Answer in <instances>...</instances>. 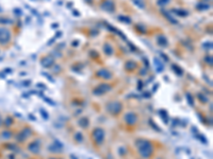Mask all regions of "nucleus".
Listing matches in <instances>:
<instances>
[{
    "label": "nucleus",
    "instance_id": "nucleus-1",
    "mask_svg": "<svg viewBox=\"0 0 213 159\" xmlns=\"http://www.w3.org/2000/svg\"><path fill=\"white\" fill-rule=\"evenodd\" d=\"M135 148L137 150L139 155L143 159H149L153 155V145L149 140L143 138H139L134 142Z\"/></svg>",
    "mask_w": 213,
    "mask_h": 159
},
{
    "label": "nucleus",
    "instance_id": "nucleus-2",
    "mask_svg": "<svg viewBox=\"0 0 213 159\" xmlns=\"http://www.w3.org/2000/svg\"><path fill=\"white\" fill-rule=\"evenodd\" d=\"M105 133L102 128L100 127H97L95 128L94 130L92 132V140L93 142L95 143V145H101L105 141Z\"/></svg>",
    "mask_w": 213,
    "mask_h": 159
},
{
    "label": "nucleus",
    "instance_id": "nucleus-3",
    "mask_svg": "<svg viewBox=\"0 0 213 159\" xmlns=\"http://www.w3.org/2000/svg\"><path fill=\"white\" fill-rule=\"evenodd\" d=\"M105 109H107V112H108L111 116H118L121 112V110H123V105H121V102L113 101V102H110V103L107 105Z\"/></svg>",
    "mask_w": 213,
    "mask_h": 159
},
{
    "label": "nucleus",
    "instance_id": "nucleus-4",
    "mask_svg": "<svg viewBox=\"0 0 213 159\" xmlns=\"http://www.w3.org/2000/svg\"><path fill=\"white\" fill-rule=\"evenodd\" d=\"M137 115L135 114V112H127V114H125V116H124V121H125V123L127 124L128 126H133L137 124Z\"/></svg>",
    "mask_w": 213,
    "mask_h": 159
},
{
    "label": "nucleus",
    "instance_id": "nucleus-5",
    "mask_svg": "<svg viewBox=\"0 0 213 159\" xmlns=\"http://www.w3.org/2000/svg\"><path fill=\"white\" fill-rule=\"evenodd\" d=\"M11 39V32L7 29V28H0V44L1 45H5L8 44Z\"/></svg>",
    "mask_w": 213,
    "mask_h": 159
},
{
    "label": "nucleus",
    "instance_id": "nucleus-6",
    "mask_svg": "<svg viewBox=\"0 0 213 159\" xmlns=\"http://www.w3.org/2000/svg\"><path fill=\"white\" fill-rule=\"evenodd\" d=\"M111 88H112L111 87V85L103 83V84H100V85L97 86V87L93 90V93H94L95 96H102V94H105L108 91H110Z\"/></svg>",
    "mask_w": 213,
    "mask_h": 159
},
{
    "label": "nucleus",
    "instance_id": "nucleus-7",
    "mask_svg": "<svg viewBox=\"0 0 213 159\" xmlns=\"http://www.w3.org/2000/svg\"><path fill=\"white\" fill-rule=\"evenodd\" d=\"M28 151L31 152L32 154H38L40 152V140H34L30 142L28 145Z\"/></svg>",
    "mask_w": 213,
    "mask_h": 159
},
{
    "label": "nucleus",
    "instance_id": "nucleus-8",
    "mask_svg": "<svg viewBox=\"0 0 213 159\" xmlns=\"http://www.w3.org/2000/svg\"><path fill=\"white\" fill-rule=\"evenodd\" d=\"M101 9H102L103 11L111 13V12H113L115 10L114 2H113L112 0H105V1H102V3H101Z\"/></svg>",
    "mask_w": 213,
    "mask_h": 159
},
{
    "label": "nucleus",
    "instance_id": "nucleus-9",
    "mask_svg": "<svg viewBox=\"0 0 213 159\" xmlns=\"http://www.w3.org/2000/svg\"><path fill=\"white\" fill-rule=\"evenodd\" d=\"M96 75L100 78H103V80H111L113 74L107 69H100L96 72Z\"/></svg>",
    "mask_w": 213,
    "mask_h": 159
},
{
    "label": "nucleus",
    "instance_id": "nucleus-10",
    "mask_svg": "<svg viewBox=\"0 0 213 159\" xmlns=\"http://www.w3.org/2000/svg\"><path fill=\"white\" fill-rule=\"evenodd\" d=\"M31 136V130L30 128H25L24 130H21V132L19 133V135L17 136V141L19 142H24L26 140V139L28 138V137Z\"/></svg>",
    "mask_w": 213,
    "mask_h": 159
},
{
    "label": "nucleus",
    "instance_id": "nucleus-11",
    "mask_svg": "<svg viewBox=\"0 0 213 159\" xmlns=\"http://www.w3.org/2000/svg\"><path fill=\"white\" fill-rule=\"evenodd\" d=\"M40 63H42V66H43V67L49 68V67H51V66L53 65L54 58L52 57L51 55H47V56H45V57H43V58H42Z\"/></svg>",
    "mask_w": 213,
    "mask_h": 159
},
{
    "label": "nucleus",
    "instance_id": "nucleus-12",
    "mask_svg": "<svg viewBox=\"0 0 213 159\" xmlns=\"http://www.w3.org/2000/svg\"><path fill=\"white\" fill-rule=\"evenodd\" d=\"M48 150H49L51 153H61L63 150V145L58 141V140H54L53 143H52L51 145H49Z\"/></svg>",
    "mask_w": 213,
    "mask_h": 159
},
{
    "label": "nucleus",
    "instance_id": "nucleus-13",
    "mask_svg": "<svg viewBox=\"0 0 213 159\" xmlns=\"http://www.w3.org/2000/svg\"><path fill=\"white\" fill-rule=\"evenodd\" d=\"M78 124H79V126H81L82 128H86L89 126V124H90V121H89V119L86 118V117H83V118H81L80 120H79Z\"/></svg>",
    "mask_w": 213,
    "mask_h": 159
},
{
    "label": "nucleus",
    "instance_id": "nucleus-14",
    "mask_svg": "<svg viewBox=\"0 0 213 159\" xmlns=\"http://www.w3.org/2000/svg\"><path fill=\"white\" fill-rule=\"evenodd\" d=\"M157 41L160 46H162V47H166V46H167V39H166V37H164L163 35L158 36Z\"/></svg>",
    "mask_w": 213,
    "mask_h": 159
},
{
    "label": "nucleus",
    "instance_id": "nucleus-15",
    "mask_svg": "<svg viewBox=\"0 0 213 159\" xmlns=\"http://www.w3.org/2000/svg\"><path fill=\"white\" fill-rule=\"evenodd\" d=\"M153 61H155V65H156V68H157L158 72H162V71H163V64H162L157 57H156Z\"/></svg>",
    "mask_w": 213,
    "mask_h": 159
},
{
    "label": "nucleus",
    "instance_id": "nucleus-16",
    "mask_svg": "<svg viewBox=\"0 0 213 159\" xmlns=\"http://www.w3.org/2000/svg\"><path fill=\"white\" fill-rule=\"evenodd\" d=\"M74 139H75V141H76V142H78V143H81V142H83V135L81 134V132L76 133V134H75Z\"/></svg>",
    "mask_w": 213,
    "mask_h": 159
},
{
    "label": "nucleus",
    "instance_id": "nucleus-17",
    "mask_svg": "<svg viewBox=\"0 0 213 159\" xmlns=\"http://www.w3.org/2000/svg\"><path fill=\"white\" fill-rule=\"evenodd\" d=\"M125 68L127 70H133L137 68V64H135L134 62H127L125 65Z\"/></svg>",
    "mask_w": 213,
    "mask_h": 159
},
{
    "label": "nucleus",
    "instance_id": "nucleus-18",
    "mask_svg": "<svg viewBox=\"0 0 213 159\" xmlns=\"http://www.w3.org/2000/svg\"><path fill=\"white\" fill-rule=\"evenodd\" d=\"M103 50H105V54H108V55H112V53H113V48L111 47V45H109V44H105V47H103Z\"/></svg>",
    "mask_w": 213,
    "mask_h": 159
},
{
    "label": "nucleus",
    "instance_id": "nucleus-19",
    "mask_svg": "<svg viewBox=\"0 0 213 159\" xmlns=\"http://www.w3.org/2000/svg\"><path fill=\"white\" fill-rule=\"evenodd\" d=\"M173 13H176L177 15H179V16H186L188 15V13H186V11H182V10H174Z\"/></svg>",
    "mask_w": 213,
    "mask_h": 159
},
{
    "label": "nucleus",
    "instance_id": "nucleus-20",
    "mask_svg": "<svg viewBox=\"0 0 213 159\" xmlns=\"http://www.w3.org/2000/svg\"><path fill=\"white\" fill-rule=\"evenodd\" d=\"M173 69L175 70V72L178 74V75H181L182 73H183V71H182V69L181 68H179L177 65H173Z\"/></svg>",
    "mask_w": 213,
    "mask_h": 159
},
{
    "label": "nucleus",
    "instance_id": "nucleus-21",
    "mask_svg": "<svg viewBox=\"0 0 213 159\" xmlns=\"http://www.w3.org/2000/svg\"><path fill=\"white\" fill-rule=\"evenodd\" d=\"M198 99H199V101H202V103H207L208 102V98L202 93H198Z\"/></svg>",
    "mask_w": 213,
    "mask_h": 159
},
{
    "label": "nucleus",
    "instance_id": "nucleus-22",
    "mask_svg": "<svg viewBox=\"0 0 213 159\" xmlns=\"http://www.w3.org/2000/svg\"><path fill=\"white\" fill-rule=\"evenodd\" d=\"M132 1H133V2H134L135 5H137L139 8H142V9H144V7H145V5H144L143 0H132Z\"/></svg>",
    "mask_w": 213,
    "mask_h": 159
},
{
    "label": "nucleus",
    "instance_id": "nucleus-23",
    "mask_svg": "<svg viewBox=\"0 0 213 159\" xmlns=\"http://www.w3.org/2000/svg\"><path fill=\"white\" fill-rule=\"evenodd\" d=\"M118 19H119L121 21H124V23H131V21H130V18L125 17V16H119Z\"/></svg>",
    "mask_w": 213,
    "mask_h": 159
},
{
    "label": "nucleus",
    "instance_id": "nucleus-24",
    "mask_svg": "<svg viewBox=\"0 0 213 159\" xmlns=\"http://www.w3.org/2000/svg\"><path fill=\"white\" fill-rule=\"evenodd\" d=\"M163 14H164V15H165V16H166V17H167V18H168V19H169V21H170V23H177V21H176V19H174V18H173V17H172V16H170V15H169V14H168V13H165V12H164V11H163Z\"/></svg>",
    "mask_w": 213,
    "mask_h": 159
},
{
    "label": "nucleus",
    "instance_id": "nucleus-25",
    "mask_svg": "<svg viewBox=\"0 0 213 159\" xmlns=\"http://www.w3.org/2000/svg\"><path fill=\"white\" fill-rule=\"evenodd\" d=\"M186 99H188L189 104H190L191 106H193V105H194V101H193V98H192V96H191V94H190V93H188V94H186Z\"/></svg>",
    "mask_w": 213,
    "mask_h": 159
},
{
    "label": "nucleus",
    "instance_id": "nucleus-26",
    "mask_svg": "<svg viewBox=\"0 0 213 159\" xmlns=\"http://www.w3.org/2000/svg\"><path fill=\"white\" fill-rule=\"evenodd\" d=\"M197 8L198 10H205V9H209V5H202V3H199V5H197Z\"/></svg>",
    "mask_w": 213,
    "mask_h": 159
},
{
    "label": "nucleus",
    "instance_id": "nucleus-27",
    "mask_svg": "<svg viewBox=\"0 0 213 159\" xmlns=\"http://www.w3.org/2000/svg\"><path fill=\"white\" fill-rule=\"evenodd\" d=\"M2 136H3V138H5V139H9L10 137L12 136V133L8 132V130H5V132L2 133Z\"/></svg>",
    "mask_w": 213,
    "mask_h": 159
},
{
    "label": "nucleus",
    "instance_id": "nucleus-28",
    "mask_svg": "<svg viewBox=\"0 0 213 159\" xmlns=\"http://www.w3.org/2000/svg\"><path fill=\"white\" fill-rule=\"evenodd\" d=\"M169 2V0H158V5H165Z\"/></svg>",
    "mask_w": 213,
    "mask_h": 159
},
{
    "label": "nucleus",
    "instance_id": "nucleus-29",
    "mask_svg": "<svg viewBox=\"0 0 213 159\" xmlns=\"http://www.w3.org/2000/svg\"><path fill=\"white\" fill-rule=\"evenodd\" d=\"M206 62L210 65H212V56H206Z\"/></svg>",
    "mask_w": 213,
    "mask_h": 159
},
{
    "label": "nucleus",
    "instance_id": "nucleus-30",
    "mask_svg": "<svg viewBox=\"0 0 213 159\" xmlns=\"http://www.w3.org/2000/svg\"><path fill=\"white\" fill-rule=\"evenodd\" d=\"M11 21L9 19H5V18H0V23H10Z\"/></svg>",
    "mask_w": 213,
    "mask_h": 159
},
{
    "label": "nucleus",
    "instance_id": "nucleus-31",
    "mask_svg": "<svg viewBox=\"0 0 213 159\" xmlns=\"http://www.w3.org/2000/svg\"><path fill=\"white\" fill-rule=\"evenodd\" d=\"M42 112H43V117H44V118H45V119H48V115H46V112H44V110H42Z\"/></svg>",
    "mask_w": 213,
    "mask_h": 159
},
{
    "label": "nucleus",
    "instance_id": "nucleus-32",
    "mask_svg": "<svg viewBox=\"0 0 213 159\" xmlns=\"http://www.w3.org/2000/svg\"><path fill=\"white\" fill-rule=\"evenodd\" d=\"M7 121H8V123H7V124H8V125H10V124H11L12 119H11V118H8V119H7Z\"/></svg>",
    "mask_w": 213,
    "mask_h": 159
},
{
    "label": "nucleus",
    "instance_id": "nucleus-33",
    "mask_svg": "<svg viewBox=\"0 0 213 159\" xmlns=\"http://www.w3.org/2000/svg\"><path fill=\"white\" fill-rule=\"evenodd\" d=\"M49 159H63V158H54V157H52V158H49Z\"/></svg>",
    "mask_w": 213,
    "mask_h": 159
},
{
    "label": "nucleus",
    "instance_id": "nucleus-34",
    "mask_svg": "<svg viewBox=\"0 0 213 159\" xmlns=\"http://www.w3.org/2000/svg\"><path fill=\"white\" fill-rule=\"evenodd\" d=\"M85 1H88V2H92V0H85Z\"/></svg>",
    "mask_w": 213,
    "mask_h": 159
},
{
    "label": "nucleus",
    "instance_id": "nucleus-35",
    "mask_svg": "<svg viewBox=\"0 0 213 159\" xmlns=\"http://www.w3.org/2000/svg\"><path fill=\"white\" fill-rule=\"evenodd\" d=\"M206 1H211V0H206Z\"/></svg>",
    "mask_w": 213,
    "mask_h": 159
},
{
    "label": "nucleus",
    "instance_id": "nucleus-36",
    "mask_svg": "<svg viewBox=\"0 0 213 159\" xmlns=\"http://www.w3.org/2000/svg\"><path fill=\"white\" fill-rule=\"evenodd\" d=\"M0 125H1V122H0Z\"/></svg>",
    "mask_w": 213,
    "mask_h": 159
}]
</instances>
